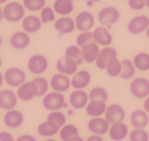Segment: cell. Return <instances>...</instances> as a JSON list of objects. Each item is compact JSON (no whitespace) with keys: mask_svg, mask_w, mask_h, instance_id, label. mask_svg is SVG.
Segmentation results:
<instances>
[{"mask_svg":"<svg viewBox=\"0 0 149 141\" xmlns=\"http://www.w3.org/2000/svg\"><path fill=\"white\" fill-rule=\"evenodd\" d=\"M24 5L17 1H12L3 8V17L8 22H19L24 19Z\"/></svg>","mask_w":149,"mask_h":141,"instance_id":"1","label":"cell"},{"mask_svg":"<svg viewBox=\"0 0 149 141\" xmlns=\"http://www.w3.org/2000/svg\"><path fill=\"white\" fill-rule=\"evenodd\" d=\"M118 59V52L115 48L111 47H103L100 50L99 55L97 57L96 61V67L99 69H107L109 65H112L113 62L116 61Z\"/></svg>","mask_w":149,"mask_h":141,"instance_id":"2","label":"cell"},{"mask_svg":"<svg viewBox=\"0 0 149 141\" xmlns=\"http://www.w3.org/2000/svg\"><path fill=\"white\" fill-rule=\"evenodd\" d=\"M129 91L137 99H146L149 96V79L145 77H137L132 80Z\"/></svg>","mask_w":149,"mask_h":141,"instance_id":"3","label":"cell"},{"mask_svg":"<svg viewBox=\"0 0 149 141\" xmlns=\"http://www.w3.org/2000/svg\"><path fill=\"white\" fill-rule=\"evenodd\" d=\"M121 14L120 10L115 6H105V8H101L100 12H98L97 19L98 22L102 25V26H111L114 25L120 20Z\"/></svg>","mask_w":149,"mask_h":141,"instance_id":"4","label":"cell"},{"mask_svg":"<svg viewBox=\"0 0 149 141\" xmlns=\"http://www.w3.org/2000/svg\"><path fill=\"white\" fill-rule=\"evenodd\" d=\"M42 103L44 108L49 110L50 112L56 111V110H61L66 105V99L64 94L61 92L52 91L45 94Z\"/></svg>","mask_w":149,"mask_h":141,"instance_id":"5","label":"cell"},{"mask_svg":"<svg viewBox=\"0 0 149 141\" xmlns=\"http://www.w3.org/2000/svg\"><path fill=\"white\" fill-rule=\"evenodd\" d=\"M149 27V17L146 15H139L132 18L127 23V31L130 34L137 35L146 31Z\"/></svg>","mask_w":149,"mask_h":141,"instance_id":"6","label":"cell"},{"mask_svg":"<svg viewBox=\"0 0 149 141\" xmlns=\"http://www.w3.org/2000/svg\"><path fill=\"white\" fill-rule=\"evenodd\" d=\"M49 62L48 59L44 55L36 54L32 55L28 59L27 62V69L31 74L33 75H41L45 73L48 69Z\"/></svg>","mask_w":149,"mask_h":141,"instance_id":"7","label":"cell"},{"mask_svg":"<svg viewBox=\"0 0 149 141\" xmlns=\"http://www.w3.org/2000/svg\"><path fill=\"white\" fill-rule=\"evenodd\" d=\"M26 80V75L23 69L19 67H10L4 73V81L12 87H19Z\"/></svg>","mask_w":149,"mask_h":141,"instance_id":"8","label":"cell"},{"mask_svg":"<svg viewBox=\"0 0 149 141\" xmlns=\"http://www.w3.org/2000/svg\"><path fill=\"white\" fill-rule=\"evenodd\" d=\"M75 27L78 31H91L95 25V17L91 12L82 10L75 18Z\"/></svg>","mask_w":149,"mask_h":141,"instance_id":"9","label":"cell"},{"mask_svg":"<svg viewBox=\"0 0 149 141\" xmlns=\"http://www.w3.org/2000/svg\"><path fill=\"white\" fill-rule=\"evenodd\" d=\"M125 110L124 108L119 104H111L107 106L104 113V118L109 121V124H116V122H122L125 119Z\"/></svg>","mask_w":149,"mask_h":141,"instance_id":"10","label":"cell"},{"mask_svg":"<svg viewBox=\"0 0 149 141\" xmlns=\"http://www.w3.org/2000/svg\"><path fill=\"white\" fill-rule=\"evenodd\" d=\"M89 94L84 89H74L69 96V103L71 107L76 110H80L87 107L89 103Z\"/></svg>","mask_w":149,"mask_h":141,"instance_id":"11","label":"cell"},{"mask_svg":"<svg viewBox=\"0 0 149 141\" xmlns=\"http://www.w3.org/2000/svg\"><path fill=\"white\" fill-rule=\"evenodd\" d=\"M50 87L53 89V91L64 94L71 87V79L69 76H66L64 74L57 73L53 75L50 79Z\"/></svg>","mask_w":149,"mask_h":141,"instance_id":"12","label":"cell"},{"mask_svg":"<svg viewBox=\"0 0 149 141\" xmlns=\"http://www.w3.org/2000/svg\"><path fill=\"white\" fill-rule=\"evenodd\" d=\"M17 97L24 102H28L38 97V87L35 82L25 81L22 85H20L17 89Z\"/></svg>","mask_w":149,"mask_h":141,"instance_id":"13","label":"cell"},{"mask_svg":"<svg viewBox=\"0 0 149 141\" xmlns=\"http://www.w3.org/2000/svg\"><path fill=\"white\" fill-rule=\"evenodd\" d=\"M111 124L102 117H92L88 122V129L94 135H104L109 133Z\"/></svg>","mask_w":149,"mask_h":141,"instance_id":"14","label":"cell"},{"mask_svg":"<svg viewBox=\"0 0 149 141\" xmlns=\"http://www.w3.org/2000/svg\"><path fill=\"white\" fill-rule=\"evenodd\" d=\"M93 39L96 44L102 47H109L113 43V34L105 26H99L93 31Z\"/></svg>","mask_w":149,"mask_h":141,"instance_id":"15","label":"cell"},{"mask_svg":"<svg viewBox=\"0 0 149 141\" xmlns=\"http://www.w3.org/2000/svg\"><path fill=\"white\" fill-rule=\"evenodd\" d=\"M56 69L57 72L61 74H64L66 76H73L77 72V67L78 65L74 62L72 59L68 58L67 56L61 57L60 59L56 61Z\"/></svg>","mask_w":149,"mask_h":141,"instance_id":"16","label":"cell"},{"mask_svg":"<svg viewBox=\"0 0 149 141\" xmlns=\"http://www.w3.org/2000/svg\"><path fill=\"white\" fill-rule=\"evenodd\" d=\"M130 124L134 129H145L149 124V115L144 109H136L130 114Z\"/></svg>","mask_w":149,"mask_h":141,"instance_id":"17","label":"cell"},{"mask_svg":"<svg viewBox=\"0 0 149 141\" xmlns=\"http://www.w3.org/2000/svg\"><path fill=\"white\" fill-rule=\"evenodd\" d=\"M91 83V74L87 69L77 71L72 76L71 86L74 89H85Z\"/></svg>","mask_w":149,"mask_h":141,"instance_id":"18","label":"cell"},{"mask_svg":"<svg viewBox=\"0 0 149 141\" xmlns=\"http://www.w3.org/2000/svg\"><path fill=\"white\" fill-rule=\"evenodd\" d=\"M129 135L127 124L122 122H116L111 124L109 130V136L113 141H123Z\"/></svg>","mask_w":149,"mask_h":141,"instance_id":"19","label":"cell"},{"mask_svg":"<svg viewBox=\"0 0 149 141\" xmlns=\"http://www.w3.org/2000/svg\"><path fill=\"white\" fill-rule=\"evenodd\" d=\"M17 94L10 89H3L0 91V108L3 110H13L17 105Z\"/></svg>","mask_w":149,"mask_h":141,"instance_id":"20","label":"cell"},{"mask_svg":"<svg viewBox=\"0 0 149 141\" xmlns=\"http://www.w3.org/2000/svg\"><path fill=\"white\" fill-rule=\"evenodd\" d=\"M23 121H24V116L21 111L19 110H8L3 116V122L6 127L12 128V129H16L22 126Z\"/></svg>","mask_w":149,"mask_h":141,"instance_id":"21","label":"cell"},{"mask_svg":"<svg viewBox=\"0 0 149 141\" xmlns=\"http://www.w3.org/2000/svg\"><path fill=\"white\" fill-rule=\"evenodd\" d=\"M100 50L101 49L99 48V45L96 44L95 42H91L84 46L81 48V56L84 61L88 62V63L95 62L99 55Z\"/></svg>","mask_w":149,"mask_h":141,"instance_id":"22","label":"cell"},{"mask_svg":"<svg viewBox=\"0 0 149 141\" xmlns=\"http://www.w3.org/2000/svg\"><path fill=\"white\" fill-rule=\"evenodd\" d=\"M10 44L14 49L23 50L29 46L30 37L25 31H17L14 34H12L10 39Z\"/></svg>","mask_w":149,"mask_h":141,"instance_id":"23","label":"cell"},{"mask_svg":"<svg viewBox=\"0 0 149 141\" xmlns=\"http://www.w3.org/2000/svg\"><path fill=\"white\" fill-rule=\"evenodd\" d=\"M54 29L62 34H69L73 32L75 27V21L70 17H62L56 19L54 22Z\"/></svg>","mask_w":149,"mask_h":141,"instance_id":"24","label":"cell"},{"mask_svg":"<svg viewBox=\"0 0 149 141\" xmlns=\"http://www.w3.org/2000/svg\"><path fill=\"white\" fill-rule=\"evenodd\" d=\"M107 108V102L93 100L88 103L86 107V112L91 117H101V115H104Z\"/></svg>","mask_w":149,"mask_h":141,"instance_id":"25","label":"cell"},{"mask_svg":"<svg viewBox=\"0 0 149 141\" xmlns=\"http://www.w3.org/2000/svg\"><path fill=\"white\" fill-rule=\"evenodd\" d=\"M42 27V21L35 15H29L22 20V28L25 32L36 33Z\"/></svg>","mask_w":149,"mask_h":141,"instance_id":"26","label":"cell"},{"mask_svg":"<svg viewBox=\"0 0 149 141\" xmlns=\"http://www.w3.org/2000/svg\"><path fill=\"white\" fill-rule=\"evenodd\" d=\"M53 10L57 15L67 17L73 12L74 4L72 0H55L53 3Z\"/></svg>","mask_w":149,"mask_h":141,"instance_id":"27","label":"cell"},{"mask_svg":"<svg viewBox=\"0 0 149 141\" xmlns=\"http://www.w3.org/2000/svg\"><path fill=\"white\" fill-rule=\"evenodd\" d=\"M61 128L49 120L43 121L38 127V134L42 137H52L60 133Z\"/></svg>","mask_w":149,"mask_h":141,"instance_id":"28","label":"cell"},{"mask_svg":"<svg viewBox=\"0 0 149 141\" xmlns=\"http://www.w3.org/2000/svg\"><path fill=\"white\" fill-rule=\"evenodd\" d=\"M136 69L141 72H146L149 69V53L140 52L136 54V56L132 59Z\"/></svg>","mask_w":149,"mask_h":141,"instance_id":"29","label":"cell"},{"mask_svg":"<svg viewBox=\"0 0 149 141\" xmlns=\"http://www.w3.org/2000/svg\"><path fill=\"white\" fill-rule=\"evenodd\" d=\"M78 135V128L72 124H66L60 130V138L62 139V141H68Z\"/></svg>","mask_w":149,"mask_h":141,"instance_id":"30","label":"cell"},{"mask_svg":"<svg viewBox=\"0 0 149 141\" xmlns=\"http://www.w3.org/2000/svg\"><path fill=\"white\" fill-rule=\"evenodd\" d=\"M122 71H121V77L123 80H130L134 78L136 75V67H134V62L129 59H123L122 60Z\"/></svg>","mask_w":149,"mask_h":141,"instance_id":"31","label":"cell"},{"mask_svg":"<svg viewBox=\"0 0 149 141\" xmlns=\"http://www.w3.org/2000/svg\"><path fill=\"white\" fill-rule=\"evenodd\" d=\"M65 56H67L68 58L72 59L73 61L76 62L78 65H81L82 61H84L82 56H81V48L78 47L77 45L69 46L67 49L65 50Z\"/></svg>","mask_w":149,"mask_h":141,"instance_id":"32","label":"cell"},{"mask_svg":"<svg viewBox=\"0 0 149 141\" xmlns=\"http://www.w3.org/2000/svg\"><path fill=\"white\" fill-rule=\"evenodd\" d=\"M89 98L91 101L93 100H98V101L107 102L109 100V92L104 87L96 86L92 88L89 92Z\"/></svg>","mask_w":149,"mask_h":141,"instance_id":"33","label":"cell"},{"mask_svg":"<svg viewBox=\"0 0 149 141\" xmlns=\"http://www.w3.org/2000/svg\"><path fill=\"white\" fill-rule=\"evenodd\" d=\"M47 120L51 121L53 124H55L56 126H58L60 128L64 127L66 124V115L65 113H63L60 110H56V111H51L47 116Z\"/></svg>","mask_w":149,"mask_h":141,"instance_id":"34","label":"cell"},{"mask_svg":"<svg viewBox=\"0 0 149 141\" xmlns=\"http://www.w3.org/2000/svg\"><path fill=\"white\" fill-rule=\"evenodd\" d=\"M46 0H22V4L26 10L30 12L42 10L45 8Z\"/></svg>","mask_w":149,"mask_h":141,"instance_id":"35","label":"cell"},{"mask_svg":"<svg viewBox=\"0 0 149 141\" xmlns=\"http://www.w3.org/2000/svg\"><path fill=\"white\" fill-rule=\"evenodd\" d=\"M38 87V97H43L47 94V90L50 86V83L44 77H37L32 80Z\"/></svg>","mask_w":149,"mask_h":141,"instance_id":"36","label":"cell"},{"mask_svg":"<svg viewBox=\"0 0 149 141\" xmlns=\"http://www.w3.org/2000/svg\"><path fill=\"white\" fill-rule=\"evenodd\" d=\"M129 141H149V134L145 129H134L128 135Z\"/></svg>","mask_w":149,"mask_h":141,"instance_id":"37","label":"cell"},{"mask_svg":"<svg viewBox=\"0 0 149 141\" xmlns=\"http://www.w3.org/2000/svg\"><path fill=\"white\" fill-rule=\"evenodd\" d=\"M91 42H94L92 31H84L76 36V45L80 48H82L84 46H86Z\"/></svg>","mask_w":149,"mask_h":141,"instance_id":"38","label":"cell"},{"mask_svg":"<svg viewBox=\"0 0 149 141\" xmlns=\"http://www.w3.org/2000/svg\"><path fill=\"white\" fill-rule=\"evenodd\" d=\"M40 19L42 21V23H47L53 22L55 20V12L53 8H49V6H45L42 10H41Z\"/></svg>","mask_w":149,"mask_h":141,"instance_id":"39","label":"cell"},{"mask_svg":"<svg viewBox=\"0 0 149 141\" xmlns=\"http://www.w3.org/2000/svg\"><path fill=\"white\" fill-rule=\"evenodd\" d=\"M107 74L109 77H113V78H116V77H120L122 71V62L119 59H117L116 61H114L112 65H109L107 69Z\"/></svg>","mask_w":149,"mask_h":141,"instance_id":"40","label":"cell"},{"mask_svg":"<svg viewBox=\"0 0 149 141\" xmlns=\"http://www.w3.org/2000/svg\"><path fill=\"white\" fill-rule=\"evenodd\" d=\"M128 6L134 12H139L146 8V1L145 0H128Z\"/></svg>","mask_w":149,"mask_h":141,"instance_id":"41","label":"cell"},{"mask_svg":"<svg viewBox=\"0 0 149 141\" xmlns=\"http://www.w3.org/2000/svg\"><path fill=\"white\" fill-rule=\"evenodd\" d=\"M0 141H16L13 135L8 132H0Z\"/></svg>","mask_w":149,"mask_h":141,"instance_id":"42","label":"cell"},{"mask_svg":"<svg viewBox=\"0 0 149 141\" xmlns=\"http://www.w3.org/2000/svg\"><path fill=\"white\" fill-rule=\"evenodd\" d=\"M16 141H37V139L35 136L29 135V134H23V135L18 137Z\"/></svg>","mask_w":149,"mask_h":141,"instance_id":"43","label":"cell"},{"mask_svg":"<svg viewBox=\"0 0 149 141\" xmlns=\"http://www.w3.org/2000/svg\"><path fill=\"white\" fill-rule=\"evenodd\" d=\"M87 141H104V139L102 138L100 135H91L87 138Z\"/></svg>","mask_w":149,"mask_h":141,"instance_id":"44","label":"cell"},{"mask_svg":"<svg viewBox=\"0 0 149 141\" xmlns=\"http://www.w3.org/2000/svg\"><path fill=\"white\" fill-rule=\"evenodd\" d=\"M143 109H144L145 111L148 112L149 113V96L144 99V103H143Z\"/></svg>","mask_w":149,"mask_h":141,"instance_id":"45","label":"cell"},{"mask_svg":"<svg viewBox=\"0 0 149 141\" xmlns=\"http://www.w3.org/2000/svg\"><path fill=\"white\" fill-rule=\"evenodd\" d=\"M68 141H85V139L78 135V136L74 137V138H72V139H70V140H68Z\"/></svg>","mask_w":149,"mask_h":141,"instance_id":"46","label":"cell"},{"mask_svg":"<svg viewBox=\"0 0 149 141\" xmlns=\"http://www.w3.org/2000/svg\"><path fill=\"white\" fill-rule=\"evenodd\" d=\"M3 82H4V75H2L0 73V87L3 85Z\"/></svg>","mask_w":149,"mask_h":141,"instance_id":"47","label":"cell"},{"mask_svg":"<svg viewBox=\"0 0 149 141\" xmlns=\"http://www.w3.org/2000/svg\"><path fill=\"white\" fill-rule=\"evenodd\" d=\"M2 19H4V17H3V8H1V6H0V22L2 21Z\"/></svg>","mask_w":149,"mask_h":141,"instance_id":"48","label":"cell"},{"mask_svg":"<svg viewBox=\"0 0 149 141\" xmlns=\"http://www.w3.org/2000/svg\"><path fill=\"white\" fill-rule=\"evenodd\" d=\"M145 32H146V36H147V39H148V40H149V27L147 28V30H146V31H145Z\"/></svg>","mask_w":149,"mask_h":141,"instance_id":"49","label":"cell"},{"mask_svg":"<svg viewBox=\"0 0 149 141\" xmlns=\"http://www.w3.org/2000/svg\"><path fill=\"white\" fill-rule=\"evenodd\" d=\"M87 1H90V2H98L100 0H87Z\"/></svg>","mask_w":149,"mask_h":141,"instance_id":"50","label":"cell"},{"mask_svg":"<svg viewBox=\"0 0 149 141\" xmlns=\"http://www.w3.org/2000/svg\"><path fill=\"white\" fill-rule=\"evenodd\" d=\"M146 1V6H147V8H149V0H145Z\"/></svg>","mask_w":149,"mask_h":141,"instance_id":"51","label":"cell"},{"mask_svg":"<svg viewBox=\"0 0 149 141\" xmlns=\"http://www.w3.org/2000/svg\"><path fill=\"white\" fill-rule=\"evenodd\" d=\"M1 45H2V37L0 35V47H1Z\"/></svg>","mask_w":149,"mask_h":141,"instance_id":"52","label":"cell"},{"mask_svg":"<svg viewBox=\"0 0 149 141\" xmlns=\"http://www.w3.org/2000/svg\"><path fill=\"white\" fill-rule=\"evenodd\" d=\"M6 1H8V0H0V4H1V3H4V2H6Z\"/></svg>","mask_w":149,"mask_h":141,"instance_id":"53","label":"cell"},{"mask_svg":"<svg viewBox=\"0 0 149 141\" xmlns=\"http://www.w3.org/2000/svg\"><path fill=\"white\" fill-rule=\"evenodd\" d=\"M1 65H2V59L0 58V67H1Z\"/></svg>","mask_w":149,"mask_h":141,"instance_id":"54","label":"cell"},{"mask_svg":"<svg viewBox=\"0 0 149 141\" xmlns=\"http://www.w3.org/2000/svg\"><path fill=\"white\" fill-rule=\"evenodd\" d=\"M45 141H55L54 139H47V140H45Z\"/></svg>","mask_w":149,"mask_h":141,"instance_id":"55","label":"cell"},{"mask_svg":"<svg viewBox=\"0 0 149 141\" xmlns=\"http://www.w3.org/2000/svg\"><path fill=\"white\" fill-rule=\"evenodd\" d=\"M72 1H74V0H72Z\"/></svg>","mask_w":149,"mask_h":141,"instance_id":"56","label":"cell"}]
</instances>
